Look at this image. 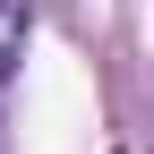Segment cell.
Returning a JSON list of instances; mask_svg holds the SVG:
<instances>
[{"instance_id":"obj_1","label":"cell","mask_w":154,"mask_h":154,"mask_svg":"<svg viewBox=\"0 0 154 154\" xmlns=\"http://www.w3.org/2000/svg\"><path fill=\"white\" fill-rule=\"evenodd\" d=\"M17 51H26V0H0V77L17 69Z\"/></svg>"}]
</instances>
